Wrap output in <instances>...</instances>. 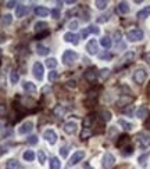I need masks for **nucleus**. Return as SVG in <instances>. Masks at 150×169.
Listing matches in <instances>:
<instances>
[{"label":"nucleus","mask_w":150,"mask_h":169,"mask_svg":"<svg viewBox=\"0 0 150 169\" xmlns=\"http://www.w3.org/2000/svg\"><path fill=\"white\" fill-rule=\"evenodd\" d=\"M95 118H96L95 114H89L88 117L84 119V126H85V128H89V129H90V125L95 122Z\"/></svg>","instance_id":"5701e85b"},{"label":"nucleus","mask_w":150,"mask_h":169,"mask_svg":"<svg viewBox=\"0 0 150 169\" xmlns=\"http://www.w3.org/2000/svg\"><path fill=\"white\" fill-rule=\"evenodd\" d=\"M0 128H2V124H0Z\"/></svg>","instance_id":"680f3d73"},{"label":"nucleus","mask_w":150,"mask_h":169,"mask_svg":"<svg viewBox=\"0 0 150 169\" xmlns=\"http://www.w3.org/2000/svg\"><path fill=\"white\" fill-rule=\"evenodd\" d=\"M26 13H28V7L24 6V4H18L15 8V15L18 17V18H22V17L26 15Z\"/></svg>","instance_id":"dca6fc26"},{"label":"nucleus","mask_w":150,"mask_h":169,"mask_svg":"<svg viewBox=\"0 0 150 169\" xmlns=\"http://www.w3.org/2000/svg\"><path fill=\"white\" fill-rule=\"evenodd\" d=\"M78 25H79V24H78V21H77V20H74V21H71V22L68 24V28H70L71 31H74V29H77V28H78Z\"/></svg>","instance_id":"a18cd8bd"},{"label":"nucleus","mask_w":150,"mask_h":169,"mask_svg":"<svg viewBox=\"0 0 150 169\" xmlns=\"http://www.w3.org/2000/svg\"><path fill=\"white\" fill-rule=\"evenodd\" d=\"M125 151H122V155H129V154H132L134 153V148H132V146H128V147H125Z\"/></svg>","instance_id":"de8ad7c7"},{"label":"nucleus","mask_w":150,"mask_h":169,"mask_svg":"<svg viewBox=\"0 0 150 169\" xmlns=\"http://www.w3.org/2000/svg\"><path fill=\"white\" fill-rule=\"evenodd\" d=\"M3 42H4V36L0 35V43H3Z\"/></svg>","instance_id":"bf43d9fd"},{"label":"nucleus","mask_w":150,"mask_h":169,"mask_svg":"<svg viewBox=\"0 0 150 169\" xmlns=\"http://www.w3.org/2000/svg\"><path fill=\"white\" fill-rule=\"evenodd\" d=\"M52 15H53V18L59 20V18H60V10H59V8H54V10H52Z\"/></svg>","instance_id":"8fccbe9b"},{"label":"nucleus","mask_w":150,"mask_h":169,"mask_svg":"<svg viewBox=\"0 0 150 169\" xmlns=\"http://www.w3.org/2000/svg\"><path fill=\"white\" fill-rule=\"evenodd\" d=\"M92 134H93V132H92L89 128H84V130H82V133H81V139L82 140H86L88 137H90Z\"/></svg>","instance_id":"2f4dec72"},{"label":"nucleus","mask_w":150,"mask_h":169,"mask_svg":"<svg viewBox=\"0 0 150 169\" xmlns=\"http://www.w3.org/2000/svg\"><path fill=\"white\" fill-rule=\"evenodd\" d=\"M99 57H100L101 60H110L111 57H113V55H111V54H110V53H108V51H106V53H101V54L99 55Z\"/></svg>","instance_id":"09e8293b"},{"label":"nucleus","mask_w":150,"mask_h":169,"mask_svg":"<svg viewBox=\"0 0 150 169\" xmlns=\"http://www.w3.org/2000/svg\"><path fill=\"white\" fill-rule=\"evenodd\" d=\"M61 168V162H60V159L57 157H53L50 159V169H60Z\"/></svg>","instance_id":"a878e982"},{"label":"nucleus","mask_w":150,"mask_h":169,"mask_svg":"<svg viewBox=\"0 0 150 169\" xmlns=\"http://www.w3.org/2000/svg\"><path fill=\"white\" fill-rule=\"evenodd\" d=\"M77 60H78V54H77L74 50H65V51L63 53V62H64L65 65L74 64Z\"/></svg>","instance_id":"f257e3e1"},{"label":"nucleus","mask_w":150,"mask_h":169,"mask_svg":"<svg viewBox=\"0 0 150 169\" xmlns=\"http://www.w3.org/2000/svg\"><path fill=\"white\" fill-rule=\"evenodd\" d=\"M111 39L110 38H108V36H103V38H101L100 39V45L103 46V47H104V49H110L111 47Z\"/></svg>","instance_id":"c85d7f7f"},{"label":"nucleus","mask_w":150,"mask_h":169,"mask_svg":"<svg viewBox=\"0 0 150 169\" xmlns=\"http://www.w3.org/2000/svg\"><path fill=\"white\" fill-rule=\"evenodd\" d=\"M2 54H3V51H2V49H0V57H2Z\"/></svg>","instance_id":"052dcab7"},{"label":"nucleus","mask_w":150,"mask_h":169,"mask_svg":"<svg viewBox=\"0 0 150 169\" xmlns=\"http://www.w3.org/2000/svg\"><path fill=\"white\" fill-rule=\"evenodd\" d=\"M26 143L31 144V146H35V144H38V136H35V134L29 136V137H28V140H26Z\"/></svg>","instance_id":"ea45409f"},{"label":"nucleus","mask_w":150,"mask_h":169,"mask_svg":"<svg viewBox=\"0 0 150 169\" xmlns=\"http://www.w3.org/2000/svg\"><path fill=\"white\" fill-rule=\"evenodd\" d=\"M64 40L65 42H68V43H72V45H78L79 42V36L78 35H75V33H64Z\"/></svg>","instance_id":"4468645a"},{"label":"nucleus","mask_w":150,"mask_h":169,"mask_svg":"<svg viewBox=\"0 0 150 169\" xmlns=\"http://www.w3.org/2000/svg\"><path fill=\"white\" fill-rule=\"evenodd\" d=\"M43 137H45L46 140H47V143L52 144V146H54L56 143H57V133H56L53 129H49V130H46L45 134H43Z\"/></svg>","instance_id":"39448f33"},{"label":"nucleus","mask_w":150,"mask_h":169,"mask_svg":"<svg viewBox=\"0 0 150 169\" xmlns=\"http://www.w3.org/2000/svg\"><path fill=\"white\" fill-rule=\"evenodd\" d=\"M127 38L129 42H139V40L143 39V32L140 29H138V28H135V29H131L127 33Z\"/></svg>","instance_id":"20e7f679"},{"label":"nucleus","mask_w":150,"mask_h":169,"mask_svg":"<svg viewBox=\"0 0 150 169\" xmlns=\"http://www.w3.org/2000/svg\"><path fill=\"white\" fill-rule=\"evenodd\" d=\"M17 4H18V3H17V2H14V0H11V2H7V3H6V6L9 7V8H13V7H15Z\"/></svg>","instance_id":"5fc2aeb1"},{"label":"nucleus","mask_w":150,"mask_h":169,"mask_svg":"<svg viewBox=\"0 0 150 169\" xmlns=\"http://www.w3.org/2000/svg\"><path fill=\"white\" fill-rule=\"evenodd\" d=\"M132 101H134V97H132V96L124 94V96H121V97L118 98L117 107L122 108V107H125V105H131V103H132Z\"/></svg>","instance_id":"1a4fd4ad"},{"label":"nucleus","mask_w":150,"mask_h":169,"mask_svg":"<svg viewBox=\"0 0 150 169\" xmlns=\"http://www.w3.org/2000/svg\"><path fill=\"white\" fill-rule=\"evenodd\" d=\"M60 155L64 157V158H65V157L68 155V148H67V147H63V148L60 150Z\"/></svg>","instance_id":"3c124183"},{"label":"nucleus","mask_w":150,"mask_h":169,"mask_svg":"<svg viewBox=\"0 0 150 169\" xmlns=\"http://www.w3.org/2000/svg\"><path fill=\"white\" fill-rule=\"evenodd\" d=\"M75 130H77V122L70 121V122H65L64 124V132L67 134H74Z\"/></svg>","instance_id":"9b49d317"},{"label":"nucleus","mask_w":150,"mask_h":169,"mask_svg":"<svg viewBox=\"0 0 150 169\" xmlns=\"http://www.w3.org/2000/svg\"><path fill=\"white\" fill-rule=\"evenodd\" d=\"M95 4H96V7H97L99 10H104L106 7H107V2L106 0H96L95 2Z\"/></svg>","instance_id":"f704fd0d"},{"label":"nucleus","mask_w":150,"mask_h":169,"mask_svg":"<svg viewBox=\"0 0 150 169\" xmlns=\"http://www.w3.org/2000/svg\"><path fill=\"white\" fill-rule=\"evenodd\" d=\"M11 22H13V15H11V14H6V15H3V18H2V24H3V26L10 25Z\"/></svg>","instance_id":"7c9ffc66"},{"label":"nucleus","mask_w":150,"mask_h":169,"mask_svg":"<svg viewBox=\"0 0 150 169\" xmlns=\"http://www.w3.org/2000/svg\"><path fill=\"white\" fill-rule=\"evenodd\" d=\"M118 125L122 126L125 130H131L132 128H134V125L131 124V122H128V121H125V119H118Z\"/></svg>","instance_id":"c756f323"},{"label":"nucleus","mask_w":150,"mask_h":169,"mask_svg":"<svg viewBox=\"0 0 150 169\" xmlns=\"http://www.w3.org/2000/svg\"><path fill=\"white\" fill-rule=\"evenodd\" d=\"M47 26H49V24L46 22V21H38V22L35 24V31L36 32H40V31L46 32V31H47Z\"/></svg>","instance_id":"aec40b11"},{"label":"nucleus","mask_w":150,"mask_h":169,"mask_svg":"<svg viewBox=\"0 0 150 169\" xmlns=\"http://www.w3.org/2000/svg\"><path fill=\"white\" fill-rule=\"evenodd\" d=\"M20 162L17 159H9L7 161V169H20Z\"/></svg>","instance_id":"cd10ccee"},{"label":"nucleus","mask_w":150,"mask_h":169,"mask_svg":"<svg viewBox=\"0 0 150 169\" xmlns=\"http://www.w3.org/2000/svg\"><path fill=\"white\" fill-rule=\"evenodd\" d=\"M65 86L70 89H75L77 88V81H74V79H71V81H68L67 83H65Z\"/></svg>","instance_id":"49530a36"},{"label":"nucleus","mask_w":150,"mask_h":169,"mask_svg":"<svg viewBox=\"0 0 150 169\" xmlns=\"http://www.w3.org/2000/svg\"><path fill=\"white\" fill-rule=\"evenodd\" d=\"M118 11H120L121 14H127L128 11H129V6H128L127 2H120V3H118Z\"/></svg>","instance_id":"393cba45"},{"label":"nucleus","mask_w":150,"mask_h":169,"mask_svg":"<svg viewBox=\"0 0 150 169\" xmlns=\"http://www.w3.org/2000/svg\"><path fill=\"white\" fill-rule=\"evenodd\" d=\"M32 72H33V75H35V78L38 79V81H42L45 68H43V65L40 64V62H35V64H33V68H32Z\"/></svg>","instance_id":"423d86ee"},{"label":"nucleus","mask_w":150,"mask_h":169,"mask_svg":"<svg viewBox=\"0 0 150 169\" xmlns=\"http://www.w3.org/2000/svg\"><path fill=\"white\" fill-rule=\"evenodd\" d=\"M88 98H92L93 101H95L96 98H97V88L90 89V90L88 91Z\"/></svg>","instance_id":"e433bc0d"},{"label":"nucleus","mask_w":150,"mask_h":169,"mask_svg":"<svg viewBox=\"0 0 150 169\" xmlns=\"http://www.w3.org/2000/svg\"><path fill=\"white\" fill-rule=\"evenodd\" d=\"M57 78H59V74H57L56 71H52V72L49 74V81H50V82L57 81Z\"/></svg>","instance_id":"c03bdc74"},{"label":"nucleus","mask_w":150,"mask_h":169,"mask_svg":"<svg viewBox=\"0 0 150 169\" xmlns=\"http://www.w3.org/2000/svg\"><path fill=\"white\" fill-rule=\"evenodd\" d=\"M32 129H33V122L32 121H26V122H24V124L18 128V133L20 134H26V133H29Z\"/></svg>","instance_id":"9d476101"},{"label":"nucleus","mask_w":150,"mask_h":169,"mask_svg":"<svg viewBox=\"0 0 150 169\" xmlns=\"http://www.w3.org/2000/svg\"><path fill=\"white\" fill-rule=\"evenodd\" d=\"M38 158H39V162H40V165H43V164L46 162V154L43 153L42 150H40L39 153H38Z\"/></svg>","instance_id":"79ce46f5"},{"label":"nucleus","mask_w":150,"mask_h":169,"mask_svg":"<svg viewBox=\"0 0 150 169\" xmlns=\"http://www.w3.org/2000/svg\"><path fill=\"white\" fill-rule=\"evenodd\" d=\"M136 117L140 118V119H142V118H146L147 117V108L146 107H140L139 110L136 111Z\"/></svg>","instance_id":"473e14b6"},{"label":"nucleus","mask_w":150,"mask_h":169,"mask_svg":"<svg viewBox=\"0 0 150 169\" xmlns=\"http://www.w3.org/2000/svg\"><path fill=\"white\" fill-rule=\"evenodd\" d=\"M136 141L138 144H139L140 148H147V147H150V134L145 133V132H142V133H138L136 134Z\"/></svg>","instance_id":"f03ea898"},{"label":"nucleus","mask_w":150,"mask_h":169,"mask_svg":"<svg viewBox=\"0 0 150 169\" xmlns=\"http://www.w3.org/2000/svg\"><path fill=\"white\" fill-rule=\"evenodd\" d=\"M120 40H121V33L120 32H115V42H120Z\"/></svg>","instance_id":"13d9d810"},{"label":"nucleus","mask_w":150,"mask_h":169,"mask_svg":"<svg viewBox=\"0 0 150 169\" xmlns=\"http://www.w3.org/2000/svg\"><path fill=\"white\" fill-rule=\"evenodd\" d=\"M22 88H24V90H25L26 93H29V94H35L36 93V86L32 82H28V81L22 82Z\"/></svg>","instance_id":"2eb2a0df"},{"label":"nucleus","mask_w":150,"mask_h":169,"mask_svg":"<svg viewBox=\"0 0 150 169\" xmlns=\"http://www.w3.org/2000/svg\"><path fill=\"white\" fill-rule=\"evenodd\" d=\"M36 53H38V54L39 55H47L50 53V49L49 47H46V46H43V45H38L36 46Z\"/></svg>","instance_id":"4be33fe9"},{"label":"nucleus","mask_w":150,"mask_h":169,"mask_svg":"<svg viewBox=\"0 0 150 169\" xmlns=\"http://www.w3.org/2000/svg\"><path fill=\"white\" fill-rule=\"evenodd\" d=\"M146 159H147V154H143L142 157H139V159H138V161H139L140 165H145V161H146Z\"/></svg>","instance_id":"603ef678"},{"label":"nucleus","mask_w":150,"mask_h":169,"mask_svg":"<svg viewBox=\"0 0 150 169\" xmlns=\"http://www.w3.org/2000/svg\"><path fill=\"white\" fill-rule=\"evenodd\" d=\"M100 117H101V119L104 121V122H108V121L111 119V112L110 111H107V110H103L100 112Z\"/></svg>","instance_id":"72a5a7b5"},{"label":"nucleus","mask_w":150,"mask_h":169,"mask_svg":"<svg viewBox=\"0 0 150 169\" xmlns=\"http://www.w3.org/2000/svg\"><path fill=\"white\" fill-rule=\"evenodd\" d=\"M99 75H100L101 79H107L108 76H110V69L108 68H101L100 72H99Z\"/></svg>","instance_id":"58836bf2"},{"label":"nucleus","mask_w":150,"mask_h":169,"mask_svg":"<svg viewBox=\"0 0 150 169\" xmlns=\"http://www.w3.org/2000/svg\"><path fill=\"white\" fill-rule=\"evenodd\" d=\"M46 65H47V67H49V68L53 71V68H56V67H57V60H56V58H47V60H46Z\"/></svg>","instance_id":"c9c22d12"},{"label":"nucleus","mask_w":150,"mask_h":169,"mask_svg":"<svg viewBox=\"0 0 150 169\" xmlns=\"http://www.w3.org/2000/svg\"><path fill=\"white\" fill-rule=\"evenodd\" d=\"M47 35H49V32L46 31V32H43V33H39V35L36 36V39H40V38H43V36H47Z\"/></svg>","instance_id":"4d7b16f0"},{"label":"nucleus","mask_w":150,"mask_h":169,"mask_svg":"<svg viewBox=\"0 0 150 169\" xmlns=\"http://www.w3.org/2000/svg\"><path fill=\"white\" fill-rule=\"evenodd\" d=\"M128 143H129V137H128V136H121L120 140H118L117 146L118 147H122V146H125V144H128Z\"/></svg>","instance_id":"4c0bfd02"},{"label":"nucleus","mask_w":150,"mask_h":169,"mask_svg":"<svg viewBox=\"0 0 150 169\" xmlns=\"http://www.w3.org/2000/svg\"><path fill=\"white\" fill-rule=\"evenodd\" d=\"M97 71H95V69H88V71L85 72V79L88 82H90V83H95L96 79H97Z\"/></svg>","instance_id":"ddd939ff"},{"label":"nucleus","mask_w":150,"mask_h":169,"mask_svg":"<svg viewBox=\"0 0 150 169\" xmlns=\"http://www.w3.org/2000/svg\"><path fill=\"white\" fill-rule=\"evenodd\" d=\"M138 15V18H140V20H145V18H147V17L150 15V6H146V7H143L142 10L139 11V13L136 14Z\"/></svg>","instance_id":"412c9836"},{"label":"nucleus","mask_w":150,"mask_h":169,"mask_svg":"<svg viewBox=\"0 0 150 169\" xmlns=\"http://www.w3.org/2000/svg\"><path fill=\"white\" fill-rule=\"evenodd\" d=\"M88 35H89V31H88V28H86V29H84V31H82L81 36H82V38H84V39H86V38H88Z\"/></svg>","instance_id":"6e6d98bb"},{"label":"nucleus","mask_w":150,"mask_h":169,"mask_svg":"<svg viewBox=\"0 0 150 169\" xmlns=\"http://www.w3.org/2000/svg\"><path fill=\"white\" fill-rule=\"evenodd\" d=\"M24 159L25 161H28V162H32L33 159H35V153H33L32 150H26L25 153H24Z\"/></svg>","instance_id":"bb28decb"},{"label":"nucleus","mask_w":150,"mask_h":169,"mask_svg":"<svg viewBox=\"0 0 150 169\" xmlns=\"http://www.w3.org/2000/svg\"><path fill=\"white\" fill-rule=\"evenodd\" d=\"M35 14L38 17H47L50 14V11L46 8V7H42V6H38L35 7Z\"/></svg>","instance_id":"6ab92c4d"},{"label":"nucleus","mask_w":150,"mask_h":169,"mask_svg":"<svg viewBox=\"0 0 150 169\" xmlns=\"http://www.w3.org/2000/svg\"><path fill=\"white\" fill-rule=\"evenodd\" d=\"M18 81H20V74H18L17 69H13L10 72V82L13 85H15V83H18Z\"/></svg>","instance_id":"b1692460"},{"label":"nucleus","mask_w":150,"mask_h":169,"mask_svg":"<svg viewBox=\"0 0 150 169\" xmlns=\"http://www.w3.org/2000/svg\"><path fill=\"white\" fill-rule=\"evenodd\" d=\"M107 20H108V15H101V17H99V18H97V22L99 24H103V22H106Z\"/></svg>","instance_id":"864d4df0"},{"label":"nucleus","mask_w":150,"mask_h":169,"mask_svg":"<svg viewBox=\"0 0 150 169\" xmlns=\"http://www.w3.org/2000/svg\"><path fill=\"white\" fill-rule=\"evenodd\" d=\"M147 78V71L145 68H138L136 71L134 72V81L135 83L138 85H142Z\"/></svg>","instance_id":"7ed1b4c3"},{"label":"nucleus","mask_w":150,"mask_h":169,"mask_svg":"<svg viewBox=\"0 0 150 169\" xmlns=\"http://www.w3.org/2000/svg\"><path fill=\"white\" fill-rule=\"evenodd\" d=\"M53 114H54V117H57V118H63L65 114H67V110H65L63 105H56L54 110H53Z\"/></svg>","instance_id":"a211bd4d"},{"label":"nucleus","mask_w":150,"mask_h":169,"mask_svg":"<svg viewBox=\"0 0 150 169\" xmlns=\"http://www.w3.org/2000/svg\"><path fill=\"white\" fill-rule=\"evenodd\" d=\"M88 31H89V33H95V35H99V33H100V29H99L96 25H90L88 28Z\"/></svg>","instance_id":"37998d69"},{"label":"nucleus","mask_w":150,"mask_h":169,"mask_svg":"<svg viewBox=\"0 0 150 169\" xmlns=\"http://www.w3.org/2000/svg\"><path fill=\"white\" fill-rule=\"evenodd\" d=\"M86 51H88L90 55H96V54H97L99 46H97V42H96L95 39L89 40V42L86 43Z\"/></svg>","instance_id":"6e6552de"},{"label":"nucleus","mask_w":150,"mask_h":169,"mask_svg":"<svg viewBox=\"0 0 150 169\" xmlns=\"http://www.w3.org/2000/svg\"><path fill=\"white\" fill-rule=\"evenodd\" d=\"M85 157V151H75L74 155L71 157V161H70V165H75V164H78L79 161H82Z\"/></svg>","instance_id":"f8f14e48"},{"label":"nucleus","mask_w":150,"mask_h":169,"mask_svg":"<svg viewBox=\"0 0 150 169\" xmlns=\"http://www.w3.org/2000/svg\"><path fill=\"white\" fill-rule=\"evenodd\" d=\"M134 57H135V54L132 51H128V53H125L124 55H122V58H121V61H120V65H127V64H129L132 60H134Z\"/></svg>","instance_id":"f3484780"},{"label":"nucleus","mask_w":150,"mask_h":169,"mask_svg":"<svg viewBox=\"0 0 150 169\" xmlns=\"http://www.w3.org/2000/svg\"><path fill=\"white\" fill-rule=\"evenodd\" d=\"M7 115V105L4 103L0 104V118H4Z\"/></svg>","instance_id":"a19ab883"},{"label":"nucleus","mask_w":150,"mask_h":169,"mask_svg":"<svg viewBox=\"0 0 150 169\" xmlns=\"http://www.w3.org/2000/svg\"><path fill=\"white\" fill-rule=\"evenodd\" d=\"M114 162H115V158H114V155L113 154H110V153H106L104 154V157H103V168L104 169H110L111 166L114 165Z\"/></svg>","instance_id":"0eeeda50"}]
</instances>
